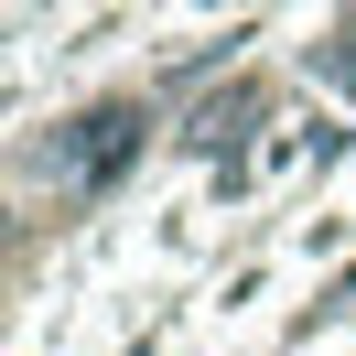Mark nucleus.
I'll use <instances>...</instances> for the list:
<instances>
[{
	"mask_svg": "<svg viewBox=\"0 0 356 356\" xmlns=\"http://www.w3.org/2000/svg\"><path fill=\"white\" fill-rule=\"evenodd\" d=\"M140 130H152V108L140 97H108V108H87V119H65V130L44 140V173L65 184V195H108L119 173H130V152H140Z\"/></svg>",
	"mask_w": 356,
	"mask_h": 356,
	"instance_id": "1",
	"label": "nucleus"
},
{
	"mask_svg": "<svg viewBox=\"0 0 356 356\" xmlns=\"http://www.w3.org/2000/svg\"><path fill=\"white\" fill-rule=\"evenodd\" d=\"M248 119H259V97L238 87V97H227V108H205V119H195V140H205V152H227V140H238Z\"/></svg>",
	"mask_w": 356,
	"mask_h": 356,
	"instance_id": "2",
	"label": "nucleus"
},
{
	"mask_svg": "<svg viewBox=\"0 0 356 356\" xmlns=\"http://www.w3.org/2000/svg\"><path fill=\"white\" fill-rule=\"evenodd\" d=\"M313 76H334V87H356V11L334 22V44H313Z\"/></svg>",
	"mask_w": 356,
	"mask_h": 356,
	"instance_id": "3",
	"label": "nucleus"
}]
</instances>
